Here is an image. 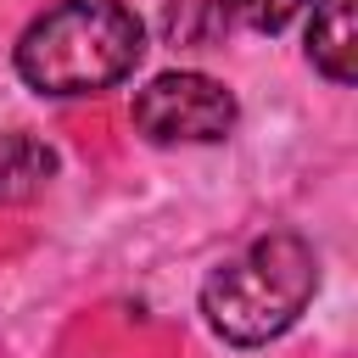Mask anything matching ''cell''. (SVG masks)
Instances as JSON below:
<instances>
[{
  "label": "cell",
  "mask_w": 358,
  "mask_h": 358,
  "mask_svg": "<svg viewBox=\"0 0 358 358\" xmlns=\"http://www.w3.org/2000/svg\"><path fill=\"white\" fill-rule=\"evenodd\" d=\"M235 95L207 73H157L134 95V129L151 145H213L235 129Z\"/></svg>",
  "instance_id": "3957f363"
},
{
  "label": "cell",
  "mask_w": 358,
  "mask_h": 358,
  "mask_svg": "<svg viewBox=\"0 0 358 358\" xmlns=\"http://www.w3.org/2000/svg\"><path fill=\"white\" fill-rule=\"evenodd\" d=\"M56 179V151L34 134H0V201H28Z\"/></svg>",
  "instance_id": "5b68a950"
},
{
  "label": "cell",
  "mask_w": 358,
  "mask_h": 358,
  "mask_svg": "<svg viewBox=\"0 0 358 358\" xmlns=\"http://www.w3.org/2000/svg\"><path fill=\"white\" fill-rule=\"evenodd\" d=\"M358 0H313V22H308V62L330 78V84H352L358 78Z\"/></svg>",
  "instance_id": "277c9868"
},
{
  "label": "cell",
  "mask_w": 358,
  "mask_h": 358,
  "mask_svg": "<svg viewBox=\"0 0 358 358\" xmlns=\"http://www.w3.org/2000/svg\"><path fill=\"white\" fill-rule=\"evenodd\" d=\"M224 6H229L246 28H257V34H280L308 0H224Z\"/></svg>",
  "instance_id": "8992f818"
},
{
  "label": "cell",
  "mask_w": 358,
  "mask_h": 358,
  "mask_svg": "<svg viewBox=\"0 0 358 358\" xmlns=\"http://www.w3.org/2000/svg\"><path fill=\"white\" fill-rule=\"evenodd\" d=\"M145 28L123 0H56L17 39V78L39 95H101L134 73Z\"/></svg>",
  "instance_id": "6da1fadb"
},
{
  "label": "cell",
  "mask_w": 358,
  "mask_h": 358,
  "mask_svg": "<svg viewBox=\"0 0 358 358\" xmlns=\"http://www.w3.org/2000/svg\"><path fill=\"white\" fill-rule=\"evenodd\" d=\"M313 291H319L313 246L296 229H274L207 274L201 313L229 347H263L302 319Z\"/></svg>",
  "instance_id": "7a4b0ae2"
}]
</instances>
